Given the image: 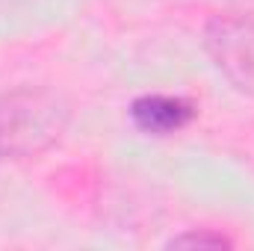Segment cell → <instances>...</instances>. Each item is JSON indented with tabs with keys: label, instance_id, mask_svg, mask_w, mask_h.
Listing matches in <instances>:
<instances>
[{
	"label": "cell",
	"instance_id": "cell-1",
	"mask_svg": "<svg viewBox=\"0 0 254 251\" xmlns=\"http://www.w3.org/2000/svg\"><path fill=\"white\" fill-rule=\"evenodd\" d=\"M71 101L48 86H18L0 95V163L51 151L71 127Z\"/></svg>",
	"mask_w": 254,
	"mask_h": 251
},
{
	"label": "cell",
	"instance_id": "cell-2",
	"mask_svg": "<svg viewBox=\"0 0 254 251\" xmlns=\"http://www.w3.org/2000/svg\"><path fill=\"white\" fill-rule=\"evenodd\" d=\"M201 42L216 71L237 92L254 98V15L219 12L207 18Z\"/></svg>",
	"mask_w": 254,
	"mask_h": 251
},
{
	"label": "cell",
	"instance_id": "cell-3",
	"mask_svg": "<svg viewBox=\"0 0 254 251\" xmlns=\"http://www.w3.org/2000/svg\"><path fill=\"white\" fill-rule=\"evenodd\" d=\"M127 116L145 136H175L195 122L198 110L192 101L178 95H139L130 104Z\"/></svg>",
	"mask_w": 254,
	"mask_h": 251
},
{
	"label": "cell",
	"instance_id": "cell-4",
	"mask_svg": "<svg viewBox=\"0 0 254 251\" xmlns=\"http://www.w3.org/2000/svg\"><path fill=\"white\" fill-rule=\"evenodd\" d=\"M166 246L169 249H234V240L213 228H190L184 234H175Z\"/></svg>",
	"mask_w": 254,
	"mask_h": 251
},
{
	"label": "cell",
	"instance_id": "cell-5",
	"mask_svg": "<svg viewBox=\"0 0 254 251\" xmlns=\"http://www.w3.org/2000/svg\"><path fill=\"white\" fill-rule=\"evenodd\" d=\"M234 12H246V15H254V0H225Z\"/></svg>",
	"mask_w": 254,
	"mask_h": 251
}]
</instances>
